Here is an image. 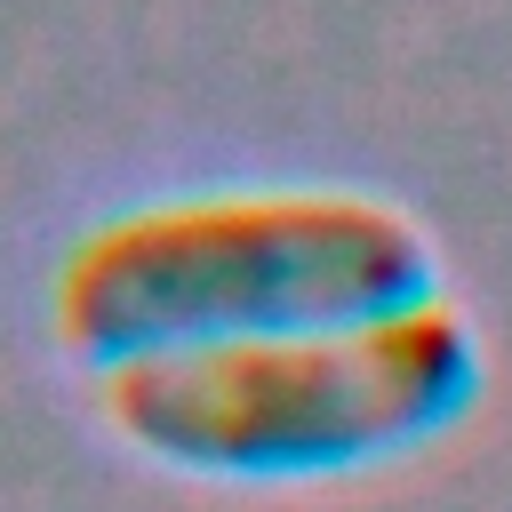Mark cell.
<instances>
[{"label":"cell","mask_w":512,"mask_h":512,"mask_svg":"<svg viewBox=\"0 0 512 512\" xmlns=\"http://www.w3.org/2000/svg\"><path fill=\"white\" fill-rule=\"evenodd\" d=\"M416 288V240L360 200H208L136 216L80 248L72 328H352L400 312Z\"/></svg>","instance_id":"1"},{"label":"cell","mask_w":512,"mask_h":512,"mask_svg":"<svg viewBox=\"0 0 512 512\" xmlns=\"http://www.w3.org/2000/svg\"><path fill=\"white\" fill-rule=\"evenodd\" d=\"M448 384V320L400 304L352 328L144 352L136 368H120L112 400L144 440H168L184 456H336L408 432Z\"/></svg>","instance_id":"2"}]
</instances>
